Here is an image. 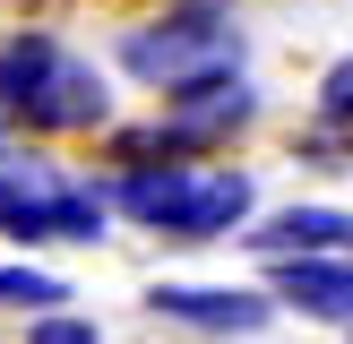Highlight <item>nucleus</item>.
Here are the masks:
<instances>
[{
	"label": "nucleus",
	"mask_w": 353,
	"mask_h": 344,
	"mask_svg": "<svg viewBox=\"0 0 353 344\" xmlns=\"http://www.w3.org/2000/svg\"><path fill=\"white\" fill-rule=\"evenodd\" d=\"M17 112L34 120V129H95L103 112H112V95H103V78L95 69H78V61H52V78L34 86Z\"/></svg>",
	"instance_id": "6"
},
{
	"label": "nucleus",
	"mask_w": 353,
	"mask_h": 344,
	"mask_svg": "<svg viewBox=\"0 0 353 344\" xmlns=\"http://www.w3.org/2000/svg\"><path fill=\"white\" fill-rule=\"evenodd\" d=\"M43 301H69V292L34 267H0V310H43Z\"/></svg>",
	"instance_id": "10"
},
{
	"label": "nucleus",
	"mask_w": 353,
	"mask_h": 344,
	"mask_svg": "<svg viewBox=\"0 0 353 344\" xmlns=\"http://www.w3.org/2000/svg\"><path fill=\"white\" fill-rule=\"evenodd\" d=\"M95 233H103V198L95 189H69V181L34 189L9 215V241H95Z\"/></svg>",
	"instance_id": "7"
},
{
	"label": "nucleus",
	"mask_w": 353,
	"mask_h": 344,
	"mask_svg": "<svg viewBox=\"0 0 353 344\" xmlns=\"http://www.w3.org/2000/svg\"><path fill=\"white\" fill-rule=\"evenodd\" d=\"M241 241L268 258H353V215L345 206H285V215H268Z\"/></svg>",
	"instance_id": "5"
},
{
	"label": "nucleus",
	"mask_w": 353,
	"mask_h": 344,
	"mask_svg": "<svg viewBox=\"0 0 353 344\" xmlns=\"http://www.w3.org/2000/svg\"><path fill=\"white\" fill-rule=\"evenodd\" d=\"M147 301L164 319H181V327H224V336H250V327L276 319L268 292H233V284H155Z\"/></svg>",
	"instance_id": "4"
},
{
	"label": "nucleus",
	"mask_w": 353,
	"mask_h": 344,
	"mask_svg": "<svg viewBox=\"0 0 353 344\" xmlns=\"http://www.w3.org/2000/svg\"><path fill=\"white\" fill-rule=\"evenodd\" d=\"M52 61H61V43H52V34H0V103L17 112V103L52 78Z\"/></svg>",
	"instance_id": "9"
},
{
	"label": "nucleus",
	"mask_w": 353,
	"mask_h": 344,
	"mask_svg": "<svg viewBox=\"0 0 353 344\" xmlns=\"http://www.w3.org/2000/svg\"><path fill=\"white\" fill-rule=\"evenodd\" d=\"M26 344H103V336H95V319H43Z\"/></svg>",
	"instance_id": "13"
},
{
	"label": "nucleus",
	"mask_w": 353,
	"mask_h": 344,
	"mask_svg": "<svg viewBox=\"0 0 353 344\" xmlns=\"http://www.w3.org/2000/svg\"><path fill=\"white\" fill-rule=\"evenodd\" d=\"M319 103H327V120H353V61H336L319 78Z\"/></svg>",
	"instance_id": "12"
},
{
	"label": "nucleus",
	"mask_w": 353,
	"mask_h": 344,
	"mask_svg": "<svg viewBox=\"0 0 353 344\" xmlns=\"http://www.w3.org/2000/svg\"><path fill=\"white\" fill-rule=\"evenodd\" d=\"M259 112V95L241 78H207V86H181V95H172V129H155L147 147H216V138H233L241 120Z\"/></svg>",
	"instance_id": "3"
},
{
	"label": "nucleus",
	"mask_w": 353,
	"mask_h": 344,
	"mask_svg": "<svg viewBox=\"0 0 353 344\" xmlns=\"http://www.w3.org/2000/svg\"><path fill=\"white\" fill-rule=\"evenodd\" d=\"M52 181H61V172H17V164H9V172H0V224H9L34 189H52Z\"/></svg>",
	"instance_id": "11"
},
{
	"label": "nucleus",
	"mask_w": 353,
	"mask_h": 344,
	"mask_svg": "<svg viewBox=\"0 0 353 344\" xmlns=\"http://www.w3.org/2000/svg\"><path fill=\"white\" fill-rule=\"evenodd\" d=\"M276 292L302 301L310 319H353V258H285Z\"/></svg>",
	"instance_id": "8"
},
{
	"label": "nucleus",
	"mask_w": 353,
	"mask_h": 344,
	"mask_svg": "<svg viewBox=\"0 0 353 344\" xmlns=\"http://www.w3.org/2000/svg\"><path fill=\"white\" fill-rule=\"evenodd\" d=\"M112 198L147 233H172V241H216L250 215V181L241 172H130Z\"/></svg>",
	"instance_id": "1"
},
{
	"label": "nucleus",
	"mask_w": 353,
	"mask_h": 344,
	"mask_svg": "<svg viewBox=\"0 0 353 344\" xmlns=\"http://www.w3.org/2000/svg\"><path fill=\"white\" fill-rule=\"evenodd\" d=\"M121 61H130L147 86L181 95V86L233 78V61H241V26H233L224 9H181V17H155V26H138L130 43H121Z\"/></svg>",
	"instance_id": "2"
}]
</instances>
